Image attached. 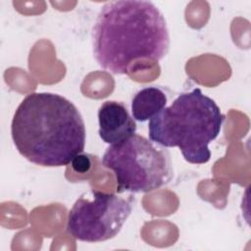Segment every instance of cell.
Instances as JSON below:
<instances>
[{"label": "cell", "instance_id": "1", "mask_svg": "<svg viewBox=\"0 0 251 251\" xmlns=\"http://www.w3.org/2000/svg\"><path fill=\"white\" fill-rule=\"evenodd\" d=\"M169 48L165 17L153 2L119 0L101 7L92 30V52L103 70L125 75L132 61H161Z\"/></svg>", "mask_w": 251, "mask_h": 251}, {"label": "cell", "instance_id": "2", "mask_svg": "<svg viewBox=\"0 0 251 251\" xmlns=\"http://www.w3.org/2000/svg\"><path fill=\"white\" fill-rule=\"evenodd\" d=\"M11 135L18 152L42 167L67 166L85 147L84 121L73 102L51 92H33L13 116Z\"/></svg>", "mask_w": 251, "mask_h": 251}, {"label": "cell", "instance_id": "3", "mask_svg": "<svg viewBox=\"0 0 251 251\" xmlns=\"http://www.w3.org/2000/svg\"><path fill=\"white\" fill-rule=\"evenodd\" d=\"M225 119L217 103L194 88L149 120L148 135L164 147H177L188 163L205 164L211 158L209 144L220 134Z\"/></svg>", "mask_w": 251, "mask_h": 251}, {"label": "cell", "instance_id": "4", "mask_svg": "<svg viewBox=\"0 0 251 251\" xmlns=\"http://www.w3.org/2000/svg\"><path fill=\"white\" fill-rule=\"evenodd\" d=\"M102 165L113 171L117 191L145 193L161 188L173 178V163L167 147L139 134L111 144Z\"/></svg>", "mask_w": 251, "mask_h": 251}, {"label": "cell", "instance_id": "5", "mask_svg": "<svg viewBox=\"0 0 251 251\" xmlns=\"http://www.w3.org/2000/svg\"><path fill=\"white\" fill-rule=\"evenodd\" d=\"M78 197L68 215L67 229L75 239L102 242L115 237L130 216V201L114 193L90 190Z\"/></svg>", "mask_w": 251, "mask_h": 251}, {"label": "cell", "instance_id": "6", "mask_svg": "<svg viewBox=\"0 0 251 251\" xmlns=\"http://www.w3.org/2000/svg\"><path fill=\"white\" fill-rule=\"evenodd\" d=\"M98 133L103 142L119 143L136 131V123L123 102L108 100L98 110Z\"/></svg>", "mask_w": 251, "mask_h": 251}, {"label": "cell", "instance_id": "7", "mask_svg": "<svg viewBox=\"0 0 251 251\" xmlns=\"http://www.w3.org/2000/svg\"><path fill=\"white\" fill-rule=\"evenodd\" d=\"M166 93L156 86H148L140 89L131 101L132 118L138 122L150 120L167 105Z\"/></svg>", "mask_w": 251, "mask_h": 251}, {"label": "cell", "instance_id": "8", "mask_svg": "<svg viewBox=\"0 0 251 251\" xmlns=\"http://www.w3.org/2000/svg\"><path fill=\"white\" fill-rule=\"evenodd\" d=\"M72 167L76 173H86L91 167V160L86 154H78L72 161Z\"/></svg>", "mask_w": 251, "mask_h": 251}]
</instances>
